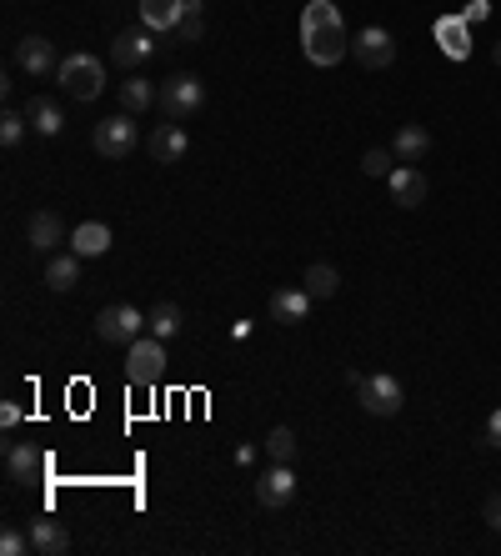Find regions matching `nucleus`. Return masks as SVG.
Segmentation results:
<instances>
[{
    "mask_svg": "<svg viewBox=\"0 0 501 556\" xmlns=\"http://www.w3.org/2000/svg\"><path fill=\"white\" fill-rule=\"evenodd\" d=\"M301 51L311 66H341L351 56V36L341 26V11L331 0H311L301 11Z\"/></svg>",
    "mask_w": 501,
    "mask_h": 556,
    "instance_id": "nucleus-1",
    "label": "nucleus"
},
{
    "mask_svg": "<svg viewBox=\"0 0 501 556\" xmlns=\"http://www.w3.org/2000/svg\"><path fill=\"white\" fill-rule=\"evenodd\" d=\"M56 76H61V91H66L71 101H96V96L106 91V66H101L96 56H86V51L66 56Z\"/></svg>",
    "mask_w": 501,
    "mask_h": 556,
    "instance_id": "nucleus-2",
    "label": "nucleus"
},
{
    "mask_svg": "<svg viewBox=\"0 0 501 556\" xmlns=\"http://www.w3.org/2000/svg\"><path fill=\"white\" fill-rule=\"evenodd\" d=\"M156 106L166 111V121H191L206 106V81L191 76V71H176L171 81H161V101Z\"/></svg>",
    "mask_w": 501,
    "mask_h": 556,
    "instance_id": "nucleus-3",
    "label": "nucleus"
},
{
    "mask_svg": "<svg viewBox=\"0 0 501 556\" xmlns=\"http://www.w3.org/2000/svg\"><path fill=\"white\" fill-rule=\"evenodd\" d=\"M166 366H171V356H166V341H161V336H136V341H131V351H126V376H131V386H161V381H166Z\"/></svg>",
    "mask_w": 501,
    "mask_h": 556,
    "instance_id": "nucleus-4",
    "label": "nucleus"
},
{
    "mask_svg": "<svg viewBox=\"0 0 501 556\" xmlns=\"http://www.w3.org/2000/svg\"><path fill=\"white\" fill-rule=\"evenodd\" d=\"M91 146L106 156V161H126L136 146H141V131H136V116H106V121H96V136H91Z\"/></svg>",
    "mask_w": 501,
    "mask_h": 556,
    "instance_id": "nucleus-5",
    "label": "nucleus"
},
{
    "mask_svg": "<svg viewBox=\"0 0 501 556\" xmlns=\"http://www.w3.org/2000/svg\"><path fill=\"white\" fill-rule=\"evenodd\" d=\"M146 311H136L131 301H121V306H106L101 316H96V336L106 341V346H131L136 336H146Z\"/></svg>",
    "mask_w": 501,
    "mask_h": 556,
    "instance_id": "nucleus-6",
    "label": "nucleus"
},
{
    "mask_svg": "<svg viewBox=\"0 0 501 556\" xmlns=\"http://www.w3.org/2000/svg\"><path fill=\"white\" fill-rule=\"evenodd\" d=\"M356 396H361L366 416H396V411H401V401H406V391H401V381H396L391 371H376V376H361Z\"/></svg>",
    "mask_w": 501,
    "mask_h": 556,
    "instance_id": "nucleus-7",
    "label": "nucleus"
},
{
    "mask_svg": "<svg viewBox=\"0 0 501 556\" xmlns=\"http://www.w3.org/2000/svg\"><path fill=\"white\" fill-rule=\"evenodd\" d=\"M351 56H356V66H366V71H386V66L396 61V41H391V31L366 26V31L351 36Z\"/></svg>",
    "mask_w": 501,
    "mask_h": 556,
    "instance_id": "nucleus-8",
    "label": "nucleus"
},
{
    "mask_svg": "<svg viewBox=\"0 0 501 556\" xmlns=\"http://www.w3.org/2000/svg\"><path fill=\"white\" fill-rule=\"evenodd\" d=\"M256 501L271 506V511H281V506L296 501V471H291V461H271V471L256 476Z\"/></svg>",
    "mask_w": 501,
    "mask_h": 556,
    "instance_id": "nucleus-9",
    "label": "nucleus"
},
{
    "mask_svg": "<svg viewBox=\"0 0 501 556\" xmlns=\"http://www.w3.org/2000/svg\"><path fill=\"white\" fill-rule=\"evenodd\" d=\"M151 36H156V31H146V26H141V31H121V36L111 41V61H116L121 71H141V66L156 56V41H151Z\"/></svg>",
    "mask_w": 501,
    "mask_h": 556,
    "instance_id": "nucleus-10",
    "label": "nucleus"
},
{
    "mask_svg": "<svg viewBox=\"0 0 501 556\" xmlns=\"http://www.w3.org/2000/svg\"><path fill=\"white\" fill-rule=\"evenodd\" d=\"M16 66H21L31 81H41V76L61 71V61H56V46H51L46 36H21V41H16Z\"/></svg>",
    "mask_w": 501,
    "mask_h": 556,
    "instance_id": "nucleus-11",
    "label": "nucleus"
},
{
    "mask_svg": "<svg viewBox=\"0 0 501 556\" xmlns=\"http://www.w3.org/2000/svg\"><path fill=\"white\" fill-rule=\"evenodd\" d=\"M386 191H391V201L401 206V211H416L421 201H426V176H421V166H396L391 176H386Z\"/></svg>",
    "mask_w": 501,
    "mask_h": 556,
    "instance_id": "nucleus-12",
    "label": "nucleus"
},
{
    "mask_svg": "<svg viewBox=\"0 0 501 556\" xmlns=\"http://www.w3.org/2000/svg\"><path fill=\"white\" fill-rule=\"evenodd\" d=\"M186 151H191V136L181 131V121H161V126L151 131V161L176 166V161H186Z\"/></svg>",
    "mask_w": 501,
    "mask_h": 556,
    "instance_id": "nucleus-13",
    "label": "nucleus"
},
{
    "mask_svg": "<svg viewBox=\"0 0 501 556\" xmlns=\"http://www.w3.org/2000/svg\"><path fill=\"white\" fill-rule=\"evenodd\" d=\"M311 291L306 286H281V291H271V321H281V326H301L306 316H311Z\"/></svg>",
    "mask_w": 501,
    "mask_h": 556,
    "instance_id": "nucleus-14",
    "label": "nucleus"
},
{
    "mask_svg": "<svg viewBox=\"0 0 501 556\" xmlns=\"http://www.w3.org/2000/svg\"><path fill=\"white\" fill-rule=\"evenodd\" d=\"M391 156H396L401 166L426 161V156H431V131H426V126H416V121H406V126L391 136Z\"/></svg>",
    "mask_w": 501,
    "mask_h": 556,
    "instance_id": "nucleus-15",
    "label": "nucleus"
},
{
    "mask_svg": "<svg viewBox=\"0 0 501 556\" xmlns=\"http://www.w3.org/2000/svg\"><path fill=\"white\" fill-rule=\"evenodd\" d=\"M41 471H46V456H41L36 446H26V441H11V446H6V476H11L16 486H31Z\"/></svg>",
    "mask_w": 501,
    "mask_h": 556,
    "instance_id": "nucleus-16",
    "label": "nucleus"
},
{
    "mask_svg": "<svg viewBox=\"0 0 501 556\" xmlns=\"http://www.w3.org/2000/svg\"><path fill=\"white\" fill-rule=\"evenodd\" d=\"M26 241H31V251H56V246L71 241V236H66V221H61L56 211H36V216L26 221Z\"/></svg>",
    "mask_w": 501,
    "mask_h": 556,
    "instance_id": "nucleus-17",
    "label": "nucleus"
},
{
    "mask_svg": "<svg viewBox=\"0 0 501 556\" xmlns=\"http://www.w3.org/2000/svg\"><path fill=\"white\" fill-rule=\"evenodd\" d=\"M181 16H186V0H141V26L156 31V36L176 31Z\"/></svg>",
    "mask_w": 501,
    "mask_h": 556,
    "instance_id": "nucleus-18",
    "label": "nucleus"
},
{
    "mask_svg": "<svg viewBox=\"0 0 501 556\" xmlns=\"http://www.w3.org/2000/svg\"><path fill=\"white\" fill-rule=\"evenodd\" d=\"M26 121H31V131H36V136H46V141L66 131V111H61L51 96H31V106H26Z\"/></svg>",
    "mask_w": 501,
    "mask_h": 556,
    "instance_id": "nucleus-19",
    "label": "nucleus"
},
{
    "mask_svg": "<svg viewBox=\"0 0 501 556\" xmlns=\"http://www.w3.org/2000/svg\"><path fill=\"white\" fill-rule=\"evenodd\" d=\"M31 546H36L41 556H66V551H71V531H66L61 521H51V516H36V521H31Z\"/></svg>",
    "mask_w": 501,
    "mask_h": 556,
    "instance_id": "nucleus-20",
    "label": "nucleus"
},
{
    "mask_svg": "<svg viewBox=\"0 0 501 556\" xmlns=\"http://www.w3.org/2000/svg\"><path fill=\"white\" fill-rule=\"evenodd\" d=\"M71 251L76 256H106L111 251V226L106 221H81L71 231Z\"/></svg>",
    "mask_w": 501,
    "mask_h": 556,
    "instance_id": "nucleus-21",
    "label": "nucleus"
},
{
    "mask_svg": "<svg viewBox=\"0 0 501 556\" xmlns=\"http://www.w3.org/2000/svg\"><path fill=\"white\" fill-rule=\"evenodd\" d=\"M81 261L86 256H51V266H46V286L56 291V296H66V291H76L81 286Z\"/></svg>",
    "mask_w": 501,
    "mask_h": 556,
    "instance_id": "nucleus-22",
    "label": "nucleus"
},
{
    "mask_svg": "<svg viewBox=\"0 0 501 556\" xmlns=\"http://www.w3.org/2000/svg\"><path fill=\"white\" fill-rule=\"evenodd\" d=\"M156 101H161V86H151V81H141V76L121 81V111H126V116H141V111H151Z\"/></svg>",
    "mask_w": 501,
    "mask_h": 556,
    "instance_id": "nucleus-23",
    "label": "nucleus"
},
{
    "mask_svg": "<svg viewBox=\"0 0 501 556\" xmlns=\"http://www.w3.org/2000/svg\"><path fill=\"white\" fill-rule=\"evenodd\" d=\"M306 291H311L316 301L336 296V291H341V276H336V266H331V261H311V266H306Z\"/></svg>",
    "mask_w": 501,
    "mask_h": 556,
    "instance_id": "nucleus-24",
    "label": "nucleus"
},
{
    "mask_svg": "<svg viewBox=\"0 0 501 556\" xmlns=\"http://www.w3.org/2000/svg\"><path fill=\"white\" fill-rule=\"evenodd\" d=\"M146 321H151V336H161V341H171V336L186 326V316H181V306H176V301L151 306V316H146Z\"/></svg>",
    "mask_w": 501,
    "mask_h": 556,
    "instance_id": "nucleus-25",
    "label": "nucleus"
},
{
    "mask_svg": "<svg viewBox=\"0 0 501 556\" xmlns=\"http://www.w3.org/2000/svg\"><path fill=\"white\" fill-rule=\"evenodd\" d=\"M201 31H206V6L201 0H186V16H181V26H176V41H201Z\"/></svg>",
    "mask_w": 501,
    "mask_h": 556,
    "instance_id": "nucleus-26",
    "label": "nucleus"
},
{
    "mask_svg": "<svg viewBox=\"0 0 501 556\" xmlns=\"http://www.w3.org/2000/svg\"><path fill=\"white\" fill-rule=\"evenodd\" d=\"M26 131H31L26 111H6V116H0V146H6V151H16L26 141Z\"/></svg>",
    "mask_w": 501,
    "mask_h": 556,
    "instance_id": "nucleus-27",
    "label": "nucleus"
},
{
    "mask_svg": "<svg viewBox=\"0 0 501 556\" xmlns=\"http://www.w3.org/2000/svg\"><path fill=\"white\" fill-rule=\"evenodd\" d=\"M266 456H271V461H296V431H291V426H271Z\"/></svg>",
    "mask_w": 501,
    "mask_h": 556,
    "instance_id": "nucleus-28",
    "label": "nucleus"
},
{
    "mask_svg": "<svg viewBox=\"0 0 501 556\" xmlns=\"http://www.w3.org/2000/svg\"><path fill=\"white\" fill-rule=\"evenodd\" d=\"M26 551H36V546H31V531H21V526L0 531V556H26Z\"/></svg>",
    "mask_w": 501,
    "mask_h": 556,
    "instance_id": "nucleus-29",
    "label": "nucleus"
},
{
    "mask_svg": "<svg viewBox=\"0 0 501 556\" xmlns=\"http://www.w3.org/2000/svg\"><path fill=\"white\" fill-rule=\"evenodd\" d=\"M391 161H396V156H391L386 146H371V151L361 156V171H366V176H391V171H396Z\"/></svg>",
    "mask_w": 501,
    "mask_h": 556,
    "instance_id": "nucleus-30",
    "label": "nucleus"
},
{
    "mask_svg": "<svg viewBox=\"0 0 501 556\" xmlns=\"http://www.w3.org/2000/svg\"><path fill=\"white\" fill-rule=\"evenodd\" d=\"M441 41H446V56H466L471 46H466V31H461V21H441Z\"/></svg>",
    "mask_w": 501,
    "mask_h": 556,
    "instance_id": "nucleus-31",
    "label": "nucleus"
},
{
    "mask_svg": "<svg viewBox=\"0 0 501 556\" xmlns=\"http://www.w3.org/2000/svg\"><path fill=\"white\" fill-rule=\"evenodd\" d=\"M486 446H496V451H501V406L486 416Z\"/></svg>",
    "mask_w": 501,
    "mask_h": 556,
    "instance_id": "nucleus-32",
    "label": "nucleus"
},
{
    "mask_svg": "<svg viewBox=\"0 0 501 556\" xmlns=\"http://www.w3.org/2000/svg\"><path fill=\"white\" fill-rule=\"evenodd\" d=\"M486 526H496V531H501V496H491V501H486Z\"/></svg>",
    "mask_w": 501,
    "mask_h": 556,
    "instance_id": "nucleus-33",
    "label": "nucleus"
},
{
    "mask_svg": "<svg viewBox=\"0 0 501 556\" xmlns=\"http://www.w3.org/2000/svg\"><path fill=\"white\" fill-rule=\"evenodd\" d=\"M16 421H21V406L6 401V406H0V426H16Z\"/></svg>",
    "mask_w": 501,
    "mask_h": 556,
    "instance_id": "nucleus-34",
    "label": "nucleus"
},
{
    "mask_svg": "<svg viewBox=\"0 0 501 556\" xmlns=\"http://www.w3.org/2000/svg\"><path fill=\"white\" fill-rule=\"evenodd\" d=\"M236 461H241V466H251V461H256V446H251V441H246V446H236Z\"/></svg>",
    "mask_w": 501,
    "mask_h": 556,
    "instance_id": "nucleus-35",
    "label": "nucleus"
},
{
    "mask_svg": "<svg viewBox=\"0 0 501 556\" xmlns=\"http://www.w3.org/2000/svg\"><path fill=\"white\" fill-rule=\"evenodd\" d=\"M491 61H496V66H501V41H496V46H491Z\"/></svg>",
    "mask_w": 501,
    "mask_h": 556,
    "instance_id": "nucleus-36",
    "label": "nucleus"
}]
</instances>
